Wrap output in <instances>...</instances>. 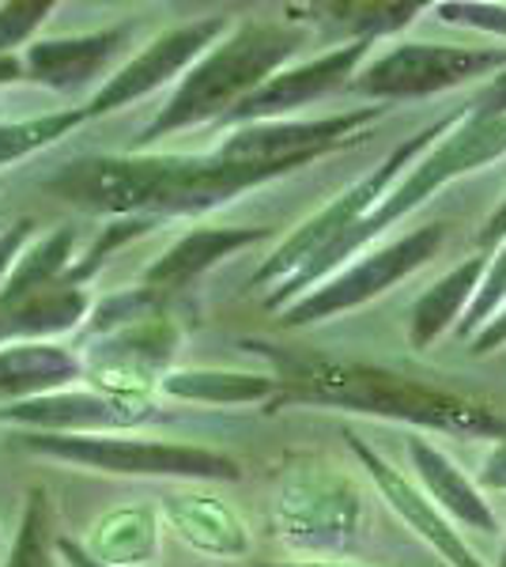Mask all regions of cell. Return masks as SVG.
Instances as JSON below:
<instances>
[{"instance_id":"6da1fadb","label":"cell","mask_w":506,"mask_h":567,"mask_svg":"<svg viewBox=\"0 0 506 567\" xmlns=\"http://www.w3.org/2000/svg\"><path fill=\"white\" fill-rule=\"evenodd\" d=\"M250 349L276 368L283 401L302 405H333L363 416H385L401 424H416L427 432L506 439V416L487 401L465 398L457 390L427 386L409 374L359 360H337L318 352H288L276 344L250 341Z\"/></svg>"},{"instance_id":"7a4b0ae2","label":"cell","mask_w":506,"mask_h":567,"mask_svg":"<svg viewBox=\"0 0 506 567\" xmlns=\"http://www.w3.org/2000/svg\"><path fill=\"white\" fill-rule=\"evenodd\" d=\"M280 178L265 167H242L219 155H95L61 167L45 189L84 213L114 219L197 216L231 197Z\"/></svg>"},{"instance_id":"3957f363","label":"cell","mask_w":506,"mask_h":567,"mask_svg":"<svg viewBox=\"0 0 506 567\" xmlns=\"http://www.w3.org/2000/svg\"><path fill=\"white\" fill-rule=\"evenodd\" d=\"M473 99H476L473 114H468L462 125H454V130H450L435 148L423 152L420 159L412 163L409 175H404L397 186L385 194L382 205L374 208V213L366 216L355 231H348L337 246H329V250L321 254L318 261H310L296 280L272 288L269 299H265V307L280 310V307H291L302 296H310L318 284L337 277L340 265L352 258V254L363 250L366 243H374L382 231H390L397 219L416 213L423 200L435 197L443 186L473 175V171L487 167V163L503 159L506 155V72L487 80Z\"/></svg>"},{"instance_id":"277c9868","label":"cell","mask_w":506,"mask_h":567,"mask_svg":"<svg viewBox=\"0 0 506 567\" xmlns=\"http://www.w3.org/2000/svg\"><path fill=\"white\" fill-rule=\"evenodd\" d=\"M302 45V31L276 20H246L231 27L224 42H216L205 58L182 76L171 103L155 114L141 141L152 144L189 125L227 117L238 110L254 91H261L276 72H283L296 50Z\"/></svg>"},{"instance_id":"5b68a950","label":"cell","mask_w":506,"mask_h":567,"mask_svg":"<svg viewBox=\"0 0 506 567\" xmlns=\"http://www.w3.org/2000/svg\"><path fill=\"white\" fill-rule=\"evenodd\" d=\"M473 110H476V99H468V103L454 106L450 114L435 117L427 130H420V133H412L409 141H401L397 148H393L379 163V167L371 171V175H363V178L355 182V186H348L344 194L329 200L321 213H314L310 219H302L296 231H291L288 239H283L269 254V258L261 261V269L254 272L257 288H269V284L280 288V284L296 280L310 261H318L321 254L329 250V246H337L348 231H355V227L382 205L385 194H390V189L397 186L404 175H409L412 163H416L427 148H435V144L443 141V136L454 130V125H462L465 117L473 114Z\"/></svg>"},{"instance_id":"8992f818","label":"cell","mask_w":506,"mask_h":567,"mask_svg":"<svg viewBox=\"0 0 506 567\" xmlns=\"http://www.w3.org/2000/svg\"><path fill=\"white\" fill-rule=\"evenodd\" d=\"M16 446L42 458L84 465V470L114 473V477H163V481H238L235 458L208 446L155 443V439L125 435H42L20 432Z\"/></svg>"},{"instance_id":"52a82bcc","label":"cell","mask_w":506,"mask_h":567,"mask_svg":"<svg viewBox=\"0 0 506 567\" xmlns=\"http://www.w3.org/2000/svg\"><path fill=\"white\" fill-rule=\"evenodd\" d=\"M506 72V45H438V42H401L355 72L348 87L363 99H423L450 91L481 76Z\"/></svg>"},{"instance_id":"ba28073f","label":"cell","mask_w":506,"mask_h":567,"mask_svg":"<svg viewBox=\"0 0 506 567\" xmlns=\"http://www.w3.org/2000/svg\"><path fill=\"white\" fill-rule=\"evenodd\" d=\"M385 114V106H355L344 114L326 117H280V122H254L238 125L231 136L216 144L219 159L242 163V167H265L276 175H288L296 167L321 159V155L348 148V144L363 141L366 130Z\"/></svg>"},{"instance_id":"9c48e42d","label":"cell","mask_w":506,"mask_h":567,"mask_svg":"<svg viewBox=\"0 0 506 567\" xmlns=\"http://www.w3.org/2000/svg\"><path fill=\"white\" fill-rule=\"evenodd\" d=\"M363 499L355 484L326 462H299L283 470L272 496V526L302 548H337L352 542Z\"/></svg>"},{"instance_id":"30bf717a","label":"cell","mask_w":506,"mask_h":567,"mask_svg":"<svg viewBox=\"0 0 506 567\" xmlns=\"http://www.w3.org/2000/svg\"><path fill=\"white\" fill-rule=\"evenodd\" d=\"M443 246H446V224L416 227V231L401 235V239H393L390 246H382V250H371L366 258L340 269L337 277L318 284L310 296L283 307V326L326 322V318H333V315H344V310L371 303L382 291H390L393 284H401L409 272L423 269Z\"/></svg>"},{"instance_id":"8fae6325","label":"cell","mask_w":506,"mask_h":567,"mask_svg":"<svg viewBox=\"0 0 506 567\" xmlns=\"http://www.w3.org/2000/svg\"><path fill=\"white\" fill-rule=\"evenodd\" d=\"M227 34H231V20H227V16H205V20L182 23V27H174V31L159 34V39L152 45H144L133 61H125V65L91 95L87 117L122 110L128 103H136V99L152 95L155 87L171 84V80L182 76L189 65H197L211 45L224 42Z\"/></svg>"},{"instance_id":"7c38bea8","label":"cell","mask_w":506,"mask_h":567,"mask_svg":"<svg viewBox=\"0 0 506 567\" xmlns=\"http://www.w3.org/2000/svg\"><path fill=\"white\" fill-rule=\"evenodd\" d=\"M152 416L155 409L148 398H114L103 390H61L0 409V424H16L42 435H110L144 424Z\"/></svg>"},{"instance_id":"4fadbf2b","label":"cell","mask_w":506,"mask_h":567,"mask_svg":"<svg viewBox=\"0 0 506 567\" xmlns=\"http://www.w3.org/2000/svg\"><path fill=\"white\" fill-rule=\"evenodd\" d=\"M374 42H340L337 50L321 53L314 61H302V65H291L265 84L261 91H254L242 106L231 110L224 117L227 125H254V122H280L291 110L314 103V99L333 95L337 87H348L355 80L363 58L371 53Z\"/></svg>"},{"instance_id":"5bb4252c","label":"cell","mask_w":506,"mask_h":567,"mask_svg":"<svg viewBox=\"0 0 506 567\" xmlns=\"http://www.w3.org/2000/svg\"><path fill=\"white\" fill-rule=\"evenodd\" d=\"M344 439H348V446H352L355 458L363 462V470L371 473V481L379 484L382 499L397 511L412 534H420L423 542L435 548V553L443 556L450 567H484V560L465 545V537L454 529V523L446 518V511L435 507V499H431L427 492L416 488V484L404 477L401 470H393V465L385 462L374 446H366L359 435L348 432Z\"/></svg>"},{"instance_id":"9a60e30c","label":"cell","mask_w":506,"mask_h":567,"mask_svg":"<svg viewBox=\"0 0 506 567\" xmlns=\"http://www.w3.org/2000/svg\"><path fill=\"white\" fill-rule=\"evenodd\" d=\"M133 39V27H106V31L76 34V39H39L27 45L23 69L34 84L50 91H76L99 80L114 65V58Z\"/></svg>"},{"instance_id":"2e32d148","label":"cell","mask_w":506,"mask_h":567,"mask_svg":"<svg viewBox=\"0 0 506 567\" xmlns=\"http://www.w3.org/2000/svg\"><path fill=\"white\" fill-rule=\"evenodd\" d=\"M265 235H269L265 227H200V231L182 235L163 258H155L144 269V288L159 299L171 296V291H182L186 284L205 277L211 265L246 250V246L261 243Z\"/></svg>"},{"instance_id":"e0dca14e","label":"cell","mask_w":506,"mask_h":567,"mask_svg":"<svg viewBox=\"0 0 506 567\" xmlns=\"http://www.w3.org/2000/svg\"><path fill=\"white\" fill-rule=\"evenodd\" d=\"M87 374L84 360L76 352L61 349L53 341H12L0 349V401L16 405V401L45 398V393H61L72 382Z\"/></svg>"},{"instance_id":"ac0fdd59","label":"cell","mask_w":506,"mask_h":567,"mask_svg":"<svg viewBox=\"0 0 506 567\" xmlns=\"http://www.w3.org/2000/svg\"><path fill=\"white\" fill-rule=\"evenodd\" d=\"M159 511L174 534L197 548V553L208 556L250 553V529H246L231 503L205 496V492H171V496H163Z\"/></svg>"},{"instance_id":"d6986e66","label":"cell","mask_w":506,"mask_h":567,"mask_svg":"<svg viewBox=\"0 0 506 567\" xmlns=\"http://www.w3.org/2000/svg\"><path fill=\"white\" fill-rule=\"evenodd\" d=\"M409 458L423 484V492L435 499L438 511H446L450 518H457V523L468 529H481V534H495V529H499L492 507H487V499L481 496V488H476L438 446H431L427 439H409Z\"/></svg>"},{"instance_id":"ffe728a7","label":"cell","mask_w":506,"mask_h":567,"mask_svg":"<svg viewBox=\"0 0 506 567\" xmlns=\"http://www.w3.org/2000/svg\"><path fill=\"white\" fill-rule=\"evenodd\" d=\"M484 269H487V254H473V258L454 265L443 280H435L427 291H423V296L416 299V307H412V315H409L412 349L427 352L450 326H462L465 310L473 307L476 291H481Z\"/></svg>"},{"instance_id":"44dd1931","label":"cell","mask_w":506,"mask_h":567,"mask_svg":"<svg viewBox=\"0 0 506 567\" xmlns=\"http://www.w3.org/2000/svg\"><path fill=\"white\" fill-rule=\"evenodd\" d=\"M163 398L193 401V405H261V401L280 398V379L257 371H167L159 379Z\"/></svg>"},{"instance_id":"7402d4cb","label":"cell","mask_w":506,"mask_h":567,"mask_svg":"<svg viewBox=\"0 0 506 567\" xmlns=\"http://www.w3.org/2000/svg\"><path fill=\"white\" fill-rule=\"evenodd\" d=\"M87 556H95L106 567H136L148 564L159 553V507L136 503V507H117L99 518L87 534Z\"/></svg>"},{"instance_id":"603a6c76","label":"cell","mask_w":506,"mask_h":567,"mask_svg":"<svg viewBox=\"0 0 506 567\" xmlns=\"http://www.w3.org/2000/svg\"><path fill=\"white\" fill-rule=\"evenodd\" d=\"M87 291L80 284H53V288L39 291V296L23 299L20 307H8L4 315L12 318L16 341H50L58 333H69L87 318Z\"/></svg>"},{"instance_id":"cb8c5ba5","label":"cell","mask_w":506,"mask_h":567,"mask_svg":"<svg viewBox=\"0 0 506 567\" xmlns=\"http://www.w3.org/2000/svg\"><path fill=\"white\" fill-rule=\"evenodd\" d=\"M72 250H76V231L72 227H58V231L42 235L31 250H23V258L16 261L12 277L4 284V291H0V310L20 307L23 299L61 284L64 269L72 265Z\"/></svg>"},{"instance_id":"d4e9b609","label":"cell","mask_w":506,"mask_h":567,"mask_svg":"<svg viewBox=\"0 0 506 567\" xmlns=\"http://www.w3.org/2000/svg\"><path fill=\"white\" fill-rule=\"evenodd\" d=\"M80 122H87V106L80 110H53V114L42 117H27V122L16 125H0V167L23 159V155H34L50 144H58L61 136H69Z\"/></svg>"},{"instance_id":"484cf974","label":"cell","mask_w":506,"mask_h":567,"mask_svg":"<svg viewBox=\"0 0 506 567\" xmlns=\"http://www.w3.org/2000/svg\"><path fill=\"white\" fill-rule=\"evenodd\" d=\"M314 12L333 27H344L352 42H379L409 27L420 16V4H318Z\"/></svg>"},{"instance_id":"4316f807","label":"cell","mask_w":506,"mask_h":567,"mask_svg":"<svg viewBox=\"0 0 506 567\" xmlns=\"http://www.w3.org/2000/svg\"><path fill=\"white\" fill-rule=\"evenodd\" d=\"M53 553H58V542L50 534V496L42 488H31L4 567H53Z\"/></svg>"},{"instance_id":"83f0119b","label":"cell","mask_w":506,"mask_h":567,"mask_svg":"<svg viewBox=\"0 0 506 567\" xmlns=\"http://www.w3.org/2000/svg\"><path fill=\"white\" fill-rule=\"evenodd\" d=\"M503 303H506V243L492 254V258H487L481 291H476L473 307L465 310L462 326H457V337H462V341H473V337L492 322L495 310H499Z\"/></svg>"},{"instance_id":"f1b7e54d","label":"cell","mask_w":506,"mask_h":567,"mask_svg":"<svg viewBox=\"0 0 506 567\" xmlns=\"http://www.w3.org/2000/svg\"><path fill=\"white\" fill-rule=\"evenodd\" d=\"M50 0H12L0 4V58H12L16 45L31 42L34 31L50 20Z\"/></svg>"},{"instance_id":"f546056e","label":"cell","mask_w":506,"mask_h":567,"mask_svg":"<svg viewBox=\"0 0 506 567\" xmlns=\"http://www.w3.org/2000/svg\"><path fill=\"white\" fill-rule=\"evenodd\" d=\"M155 224H159V219H114V224H106L103 235L95 239V246H91V250L84 254V261H80L76 269H69V284L91 277V272H95L99 265H103L110 254L117 250V246H125V243L141 239V235H148Z\"/></svg>"},{"instance_id":"4dcf8cb0","label":"cell","mask_w":506,"mask_h":567,"mask_svg":"<svg viewBox=\"0 0 506 567\" xmlns=\"http://www.w3.org/2000/svg\"><path fill=\"white\" fill-rule=\"evenodd\" d=\"M443 23L473 27V31L495 34L506 42V4H487V0H446L435 8Z\"/></svg>"},{"instance_id":"1f68e13d","label":"cell","mask_w":506,"mask_h":567,"mask_svg":"<svg viewBox=\"0 0 506 567\" xmlns=\"http://www.w3.org/2000/svg\"><path fill=\"white\" fill-rule=\"evenodd\" d=\"M31 235H34L31 219H20V224H12L4 235H0V291H4L8 277H12L16 261L23 258V246H27V239H31Z\"/></svg>"},{"instance_id":"d6a6232c","label":"cell","mask_w":506,"mask_h":567,"mask_svg":"<svg viewBox=\"0 0 506 567\" xmlns=\"http://www.w3.org/2000/svg\"><path fill=\"white\" fill-rule=\"evenodd\" d=\"M503 344H506V303L495 310L492 322L473 337V355H487V352L503 349Z\"/></svg>"},{"instance_id":"836d02e7","label":"cell","mask_w":506,"mask_h":567,"mask_svg":"<svg viewBox=\"0 0 506 567\" xmlns=\"http://www.w3.org/2000/svg\"><path fill=\"white\" fill-rule=\"evenodd\" d=\"M481 484H484V488H492V492H506V439H503V443H495L492 454L484 458Z\"/></svg>"},{"instance_id":"e575fe53","label":"cell","mask_w":506,"mask_h":567,"mask_svg":"<svg viewBox=\"0 0 506 567\" xmlns=\"http://www.w3.org/2000/svg\"><path fill=\"white\" fill-rule=\"evenodd\" d=\"M506 243V197L499 200L492 216H487L484 231H481V246H503Z\"/></svg>"},{"instance_id":"d590c367","label":"cell","mask_w":506,"mask_h":567,"mask_svg":"<svg viewBox=\"0 0 506 567\" xmlns=\"http://www.w3.org/2000/svg\"><path fill=\"white\" fill-rule=\"evenodd\" d=\"M58 553L69 560V567H106V564H99L95 556H87V548L80 545V542H69V537H58Z\"/></svg>"},{"instance_id":"8d00e7d4","label":"cell","mask_w":506,"mask_h":567,"mask_svg":"<svg viewBox=\"0 0 506 567\" xmlns=\"http://www.w3.org/2000/svg\"><path fill=\"white\" fill-rule=\"evenodd\" d=\"M257 567H355V564H329V560H296V564H257Z\"/></svg>"},{"instance_id":"74e56055","label":"cell","mask_w":506,"mask_h":567,"mask_svg":"<svg viewBox=\"0 0 506 567\" xmlns=\"http://www.w3.org/2000/svg\"><path fill=\"white\" fill-rule=\"evenodd\" d=\"M4 341H16V333H12V318L0 310V344H4Z\"/></svg>"},{"instance_id":"f35d334b","label":"cell","mask_w":506,"mask_h":567,"mask_svg":"<svg viewBox=\"0 0 506 567\" xmlns=\"http://www.w3.org/2000/svg\"><path fill=\"white\" fill-rule=\"evenodd\" d=\"M499 567H506V542H503V553H499Z\"/></svg>"},{"instance_id":"ab89813d","label":"cell","mask_w":506,"mask_h":567,"mask_svg":"<svg viewBox=\"0 0 506 567\" xmlns=\"http://www.w3.org/2000/svg\"><path fill=\"white\" fill-rule=\"evenodd\" d=\"M0 545H4V526H0Z\"/></svg>"}]
</instances>
